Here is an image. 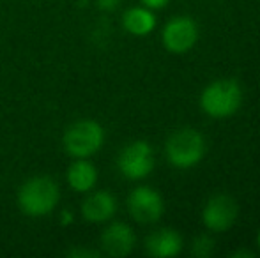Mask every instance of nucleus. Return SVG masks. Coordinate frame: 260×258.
I'll list each match as a JSON object with an SVG mask.
<instances>
[{"label": "nucleus", "instance_id": "obj_1", "mask_svg": "<svg viewBox=\"0 0 260 258\" xmlns=\"http://www.w3.org/2000/svg\"><path fill=\"white\" fill-rule=\"evenodd\" d=\"M243 90L236 80H218L204 89L200 106L212 119H229L241 108Z\"/></svg>", "mask_w": 260, "mask_h": 258}, {"label": "nucleus", "instance_id": "obj_2", "mask_svg": "<svg viewBox=\"0 0 260 258\" xmlns=\"http://www.w3.org/2000/svg\"><path fill=\"white\" fill-rule=\"evenodd\" d=\"M167 158L175 168H191L206 154V140L193 128L179 129L167 141Z\"/></svg>", "mask_w": 260, "mask_h": 258}, {"label": "nucleus", "instance_id": "obj_3", "mask_svg": "<svg viewBox=\"0 0 260 258\" xmlns=\"http://www.w3.org/2000/svg\"><path fill=\"white\" fill-rule=\"evenodd\" d=\"M58 202V188L48 177H36L23 184L20 205L28 216H45L52 212Z\"/></svg>", "mask_w": 260, "mask_h": 258}, {"label": "nucleus", "instance_id": "obj_4", "mask_svg": "<svg viewBox=\"0 0 260 258\" xmlns=\"http://www.w3.org/2000/svg\"><path fill=\"white\" fill-rule=\"evenodd\" d=\"M105 133L98 122L80 121L73 124L64 134L66 151L75 158H87L98 152L103 145Z\"/></svg>", "mask_w": 260, "mask_h": 258}, {"label": "nucleus", "instance_id": "obj_5", "mask_svg": "<svg viewBox=\"0 0 260 258\" xmlns=\"http://www.w3.org/2000/svg\"><path fill=\"white\" fill-rule=\"evenodd\" d=\"M119 170L127 179H144L154 168V154L147 141H133L126 145L119 154Z\"/></svg>", "mask_w": 260, "mask_h": 258}, {"label": "nucleus", "instance_id": "obj_6", "mask_svg": "<svg viewBox=\"0 0 260 258\" xmlns=\"http://www.w3.org/2000/svg\"><path fill=\"white\" fill-rule=\"evenodd\" d=\"M199 41V27L188 16H175L163 28V45L172 53H186Z\"/></svg>", "mask_w": 260, "mask_h": 258}, {"label": "nucleus", "instance_id": "obj_7", "mask_svg": "<svg viewBox=\"0 0 260 258\" xmlns=\"http://www.w3.org/2000/svg\"><path fill=\"white\" fill-rule=\"evenodd\" d=\"M237 203L229 195H214L202 210V221L207 230L226 232L237 219Z\"/></svg>", "mask_w": 260, "mask_h": 258}, {"label": "nucleus", "instance_id": "obj_8", "mask_svg": "<svg viewBox=\"0 0 260 258\" xmlns=\"http://www.w3.org/2000/svg\"><path fill=\"white\" fill-rule=\"evenodd\" d=\"M127 209L138 223L147 225L156 223L163 216L165 205L163 198L157 191L149 186H140L131 191L129 198H127Z\"/></svg>", "mask_w": 260, "mask_h": 258}, {"label": "nucleus", "instance_id": "obj_9", "mask_svg": "<svg viewBox=\"0 0 260 258\" xmlns=\"http://www.w3.org/2000/svg\"><path fill=\"white\" fill-rule=\"evenodd\" d=\"M135 242H137V237H135L133 230L124 223L110 225L103 232V235H101L103 249L110 256L129 255L135 248Z\"/></svg>", "mask_w": 260, "mask_h": 258}, {"label": "nucleus", "instance_id": "obj_10", "mask_svg": "<svg viewBox=\"0 0 260 258\" xmlns=\"http://www.w3.org/2000/svg\"><path fill=\"white\" fill-rule=\"evenodd\" d=\"M147 253L157 258H170L181 253L182 237L172 228H161L147 237L145 241Z\"/></svg>", "mask_w": 260, "mask_h": 258}, {"label": "nucleus", "instance_id": "obj_11", "mask_svg": "<svg viewBox=\"0 0 260 258\" xmlns=\"http://www.w3.org/2000/svg\"><path fill=\"white\" fill-rule=\"evenodd\" d=\"M117 210V202L110 193L106 191H98L92 196L83 202L82 205V214L87 221H92V223H101L106 221L115 214Z\"/></svg>", "mask_w": 260, "mask_h": 258}, {"label": "nucleus", "instance_id": "obj_12", "mask_svg": "<svg viewBox=\"0 0 260 258\" xmlns=\"http://www.w3.org/2000/svg\"><path fill=\"white\" fill-rule=\"evenodd\" d=\"M124 28L133 35H147L154 30L156 16L149 7H133L126 11L122 18Z\"/></svg>", "mask_w": 260, "mask_h": 258}, {"label": "nucleus", "instance_id": "obj_13", "mask_svg": "<svg viewBox=\"0 0 260 258\" xmlns=\"http://www.w3.org/2000/svg\"><path fill=\"white\" fill-rule=\"evenodd\" d=\"M96 179H98L96 168L89 161H83V159L73 163L68 172L69 184L76 191H89L96 184Z\"/></svg>", "mask_w": 260, "mask_h": 258}, {"label": "nucleus", "instance_id": "obj_14", "mask_svg": "<svg viewBox=\"0 0 260 258\" xmlns=\"http://www.w3.org/2000/svg\"><path fill=\"white\" fill-rule=\"evenodd\" d=\"M214 253V241H212L209 235H199V237L193 241L191 246V255L199 258H207Z\"/></svg>", "mask_w": 260, "mask_h": 258}, {"label": "nucleus", "instance_id": "obj_15", "mask_svg": "<svg viewBox=\"0 0 260 258\" xmlns=\"http://www.w3.org/2000/svg\"><path fill=\"white\" fill-rule=\"evenodd\" d=\"M120 0H96L98 7L103 11H113L117 9V6H119Z\"/></svg>", "mask_w": 260, "mask_h": 258}, {"label": "nucleus", "instance_id": "obj_16", "mask_svg": "<svg viewBox=\"0 0 260 258\" xmlns=\"http://www.w3.org/2000/svg\"><path fill=\"white\" fill-rule=\"evenodd\" d=\"M140 2L149 9H163L170 0H140Z\"/></svg>", "mask_w": 260, "mask_h": 258}, {"label": "nucleus", "instance_id": "obj_17", "mask_svg": "<svg viewBox=\"0 0 260 258\" xmlns=\"http://www.w3.org/2000/svg\"><path fill=\"white\" fill-rule=\"evenodd\" d=\"M230 256H236V258H239V256H246V258H253V251H250V249H241V251H234Z\"/></svg>", "mask_w": 260, "mask_h": 258}, {"label": "nucleus", "instance_id": "obj_18", "mask_svg": "<svg viewBox=\"0 0 260 258\" xmlns=\"http://www.w3.org/2000/svg\"><path fill=\"white\" fill-rule=\"evenodd\" d=\"M69 255H71V256H76V255H82V256H96L98 253L96 251H85V249H82V251H71Z\"/></svg>", "mask_w": 260, "mask_h": 258}, {"label": "nucleus", "instance_id": "obj_19", "mask_svg": "<svg viewBox=\"0 0 260 258\" xmlns=\"http://www.w3.org/2000/svg\"><path fill=\"white\" fill-rule=\"evenodd\" d=\"M257 246H258V249H260V230H258V234H257Z\"/></svg>", "mask_w": 260, "mask_h": 258}]
</instances>
